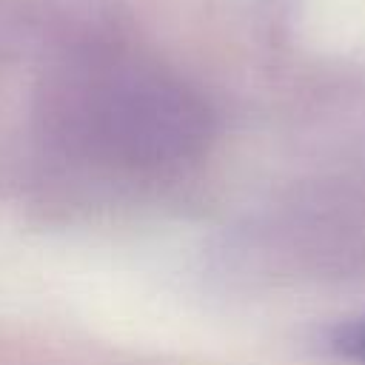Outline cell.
Wrapping results in <instances>:
<instances>
[{"label":"cell","instance_id":"obj_1","mask_svg":"<svg viewBox=\"0 0 365 365\" xmlns=\"http://www.w3.org/2000/svg\"><path fill=\"white\" fill-rule=\"evenodd\" d=\"M48 108L66 128L123 145H177L202 125V108L182 83L106 46L80 48L57 68Z\"/></svg>","mask_w":365,"mask_h":365},{"label":"cell","instance_id":"obj_2","mask_svg":"<svg viewBox=\"0 0 365 365\" xmlns=\"http://www.w3.org/2000/svg\"><path fill=\"white\" fill-rule=\"evenodd\" d=\"M328 342H331V351L336 356L356 362V365H365V317H356V319L336 325L331 331Z\"/></svg>","mask_w":365,"mask_h":365}]
</instances>
